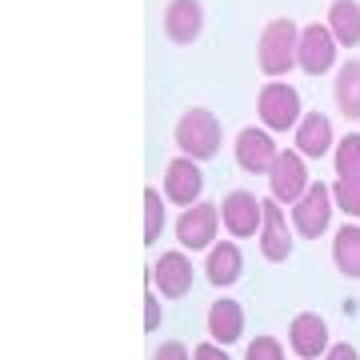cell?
I'll use <instances>...</instances> for the list:
<instances>
[{
    "label": "cell",
    "mask_w": 360,
    "mask_h": 360,
    "mask_svg": "<svg viewBox=\"0 0 360 360\" xmlns=\"http://www.w3.org/2000/svg\"><path fill=\"white\" fill-rule=\"evenodd\" d=\"M309 188H312V180H309V165H304V156L296 153V148H281V156H276V165H272V172H269L272 200H281V205H296Z\"/></svg>",
    "instance_id": "8992f818"
},
{
    "label": "cell",
    "mask_w": 360,
    "mask_h": 360,
    "mask_svg": "<svg viewBox=\"0 0 360 360\" xmlns=\"http://www.w3.org/2000/svg\"><path fill=\"white\" fill-rule=\"evenodd\" d=\"M333 200L348 220H360V176H352V180L336 176L333 180Z\"/></svg>",
    "instance_id": "603a6c76"
},
{
    "label": "cell",
    "mask_w": 360,
    "mask_h": 360,
    "mask_svg": "<svg viewBox=\"0 0 360 360\" xmlns=\"http://www.w3.org/2000/svg\"><path fill=\"white\" fill-rule=\"evenodd\" d=\"M240 272H245V252H240L236 240H217V245L208 248V260H205L208 284H217V288H232V284L240 281Z\"/></svg>",
    "instance_id": "2e32d148"
},
{
    "label": "cell",
    "mask_w": 360,
    "mask_h": 360,
    "mask_svg": "<svg viewBox=\"0 0 360 360\" xmlns=\"http://www.w3.org/2000/svg\"><path fill=\"white\" fill-rule=\"evenodd\" d=\"M333 264L340 269V276L360 281V224L348 220L345 229L333 236Z\"/></svg>",
    "instance_id": "d6986e66"
},
{
    "label": "cell",
    "mask_w": 360,
    "mask_h": 360,
    "mask_svg": "<svg viewBox=\"0 0 360 360\" xmlns=\"http://www.w3.org/2000/svg\"><path fill=\"white\" fill-rule=\"evenodd\" d=\"M208 336L224 348L236 345V340L245 336V309H240V300L220 296V300L208 304Z\"/></svg>",
    "instance_id": "e0dca14e"
},
{
    "label": "cell",
    "mask_w": 360,
    "mask_h": 360,
    "mask_svg": "<svg viewBox=\"0 0 360 360\" xmlns=\"http://www.w3.org/2000/svg\"><path fill=\"white\" fill-rule=\"evenodd\" d=\"M160 328V296L148 288L144 292V333H156Z\"/></svg>",
    "instance_id": "d4e9b609"
},
{
    "label": "cell",
    "mask_w": 360,
    "mask_h": 360,
    "mask_svg": "<svg viewBox=\"0 0 360 360\" xmlns=\"http://www.w3.org/2000/svg\"><path fill=\"white\" fill-rule=\"evenodd\" d=\"M176 148L193 160H212L220 153V120L208 108H188L176 120Z\"/></svg>",
    "instance_id": "3957f363"
},
{
    "label": "cell",
    "mask_w": 360,
    "mask_h": 360,
    "mask_svg": "<svg viewBox=\"0 0 360 360\" xmlns=\"http://www.w3.org/2000/svg\"><path fill=\"white\" fill-rule=\"evenodd\" d=\"M333 184H312L309 193L292 205V229L296 236L304 240H321V232H328V220H333Z\"/></svg>",
    "instance_id": "5b68a950"
},
{
    "label": "cell",
    "mask_w": 360,
    "mask_h": 360,
    "mask_svg": "<svg viewBox=\"0 0 360 360\" xmlns=\"http://www.w3.org/2000/svg\"><path fill=\"white\" fill-rule=\"evenodd\" d=\"M333 168H336V176H345V180L360 176V132H348V136L336 141Z\"/></svg>",
    "instance_id": "44dd1931"
},
{
    "label": "cell",
    "mask_w": 360,
    "mask_h": 360,
    "mask_svg": "<svg viewBox=\"0 0 360 360\" xmlns=\"http://www.w3.org/2000/svg\"><path fill=\"white\" fill-rule=\"evenodd\" d=\"M245 360H288V356H284V345L276 336H257V340H248Z\"/></svg>",
    "instance_id": "cb8c5ba5"
},
{
    "label": "cell",
    "mask_w": 360,
    "mask_h": 360,
    "mask_svg": "<svg viewBox=\"0 0 360 360\" xmlns=\"http://www.w3.org/2000/svg\"><path fill=\"white\" fill-rule=\"evenodd\" d=\"M220 224L229 232V240H248V236H260L264 229V200L248 188H232L220 200Z\"/></svg>",
    "instance_id": "277c9868"
},
{
    "label": "cell",
    "mask_w": 360,
    "mask_h": 360,
    "mask_svg": "<svg viewBox=\"0 0 360 360\" xmlns=\"http://www.w3.org/2000/svg\"><path fill=\"white\" fill-rule=\"evenodd\" d=\"M217 232H220V205H205L200 200V205L184 208L176 217V240L188 252H208L217 245Z\"/></svg>",
    "instance_id": "52a82bcc"
},
{
    "label": "cell",
    "mask_w": 360,
    "mask_h": 360,
    "mask_svg": "<svg viewBox=\"0 0 360 360\" xmlns=\"http://www.w3.org/2000/svg\"><path fill=\"white\" fill-rule=\"evenodd\" d=\"M148 360H193V352L180 345V340H165L160 348H153V356Z\"/></svg>",
    "instance_id": "484cf974"
},
{
    "label": "cell",
    "mask_w": 360,
    "mask_h": 360,
    "mask_svg": "<svg viewBox=\"0 0 360 360\" xmlns=\"http://www.w3.org/2000/svg\"><path fill=\"white\" fill-rule=\"evenodd\" d=\"M257 240H260V257L272 260V264H281V260L292 257V248H296V229H288L281 200H264V229H260Z\"/></svg>",
    "instance_id": "4fadbf2b"
},
{
    "label": "cell",
    "mask_w": 360,
    "mask_h": 360,
    "mask_svg": "<svg viewBox=\"0 0 360 360\" xmlns=\"http://www.w3.org/2000/svg\"><path fill=\"white\" fill-rule=\"evenodd\" d=\"M324 360H360V352L352 345H345V340H340V345L328 348V356H324Z\"/></svg>",
    "instance_id": "83f0119b"
},
{
    "label": "cell",
    "mask_w": 360,
    "mask_h": 360,
    "mask_svg": "<svg viewBox=\"0 0 360 360\" xmlns=\"http://www.w3.org/2000/svg\"><path fill=\"white\" fill-rule=\"evenodd\" d=\"M205 28V8L200 0H168L165 8V37L172 44H193Z\"/></svg>",
    "instance_id": "9a60e30c"
},
{
    "label": "cell",
    "mask_w": 360,
    "mask_h": 360,
    "mask_svg": "<svg viewBox=\"0 0 360 360\" xmlns=\"http://www.w3.org/2000/svg\"><path fill=\"white\" fill-rule=\"evenodd\" d=\"M336 37L328 25H304L300 28V52H296V68L309 72V77H321V72H333L336 65Z\"/></svg>",
    "instance_id": "30bf717a"
},
{
    "label": "cell",
    "mask_w": 360,
    "mask_h": 360,
    "mask_svg": "<svg viewBox=\"0 0 360 360\" xmlns=\"http://www.w3.org/2000/svg\"><path fill=\"white\" fill-rule=\"evenodd\" d=\"M296 153L304 156V160H321V156L336 153L333 120L324 112H304V120L296 124Z\"/></svg>",
    "instance_id": "5bb4252c"
},
{
    "label": "cell",
    "mask_w": 360,
    "mask_h": 360,
    "mask_svg": "<svg viewBox=\"0 0 360 360\" xmlns=\"http://www.w3.org/2000/svg\"><path fill=\"white\" fill-rule=\"evenodd\" d=\"M193 360H232V356H229V348H224V345H217V340H205V345L193 348Z\"/></svg>",
    "instance_id": "4316f807"
},
{
    "label": "cell",
    "mask_w": 360,
    "mask_h": 360,
    "mask_svg": "<svg viewBox=\"0 0 360 360\" xmlns=\"http://www.w3.org/2000/svg\"><path fill=\"white\" fill-rule=\"evenodd\" d=\"M333 96H336V108L348 120H360V60H345V65L336 68Z\"/></svg>",
    "instance_id": "ac0fdd59"
},
{
    "label": "cell",
    "mask_w": 360,
    "mask_h": 360,
    "mask_svg": "<svg viewBox=\"0 0 360 360\" xmlns=\"http://www.w3.org/2000/svg\"><path fill=\"white\" fill-rule=\"evenodd\" d=\"M165 232V200L160 188H144V245H156Z\"/></svg>",
    "instance_id": "7402d4cb"
},
{
    "label": "cell",
    "mask_w": 360,
    "mask_h": 360,
    "mask_svg": "<svg viewBox=\"0 0 360 360\" xmlns=\"http://www.w3.org/2000/svg\"><path fill=\"white\" fill-rule=\"evenodd\" d=\"M200 193H205V172H200V160L193 156H176L165 165V200L180 208L200 205Z\"/></svg>",
    "instance_id": "8fae6325"
},
{
    "label": "cell",
    "mask_w": 360,
    "mask_h": 360,
    "mask_svg": "<svg viewBox=\"0 0 360 360\" xmlns=\"http://www.w3.org/2000/svg\"><path fill=\"white\" fill-rule=\"evenodd\" d=\"M193 281H196V269L193 260L184 257V252H160V260H153V269H148V284H153L160 296L168 300H184V296L193 292Z\"/></svg>",
    "instance_id": "9c48e42d"
},
{
    "label": "cell",
    "mask_w": 360,
    "mask_h": 360,
    "mask_svg": "<svg viewBox=\"0 0 360 360\" xmlns=\"http://www.w3.org/2000/svg\"><path fill=\"white\" fill-rule=\"evenodd\" d=\"M257 112L269 132H296V124L304 120V104L288 80H269L257 96Z\"/></svg>",
    "instance_id": "7a4b0ae2"
},
{
    "label": "cell",
    "mask_w": 360,
    "mask_h": 360,
    "mask_svg": "<svg viewBox=\"0 0 360 360\" xmlns=\"http://www.w3.org/2000/svg\"><path fill=\"white\" fill-rule=\"evenodd\" d=\"M288 348H292L300 360H324L328 356V321L321 312H296L292 324H288Z\"/></svg>",
    "instance_id": "7c38bea8"
},
{
    "label": "cell",
    "mask_w": 360,
    "mask_h": 360,
    "mask_svg": "<svg viewBox=\"0 0 360 360\" xmlns=\"http://www.w3.org/2000/svg\"><path fill=\"white\" fill-rule=\"evenodd\" d=\"M324 25L333 28L336 44L356 49L360 44V4L356 0H333V8H328V20H324Z\"/></svg>",
    "instance_id": "ffe728a7"
},
{
    "label": "cell",
    "mask_w": 360,
    "mask_h": 360,
    "mask_svg": "<svg viewBox=\"0 0 360 360\" xmlns=\"http://www.w3.org/2000/svg\"><path fill=\"white\" fill-rule=\"evenodd\" d=\"M232 156H236V165L245 168V172H252V176H269L272 165H276V156H281V148H276V141H272V132L264 129V124H248V129L236 132V144H232Z\"/></svg>",
    "instance_id": "ba28073f"
},
{
    "label": "cell",
    "mask_w": 360,
    "mask_h": 360,
    "mask_svg": "<svg viewBox=\"0 0 360 360\" xmlns=\"http://www.w3.org/2000/svg\"><path fill=\"white\" fill-rule=\"evenodd\" d=\"M296 52H300V28H296L288 16L269 20L264 32H260V44H257L260 72H264L269 80H281L284 72L296 68Z\"/></svg>",
    "instance_id": "6da1fadb"
}]
</instances>
